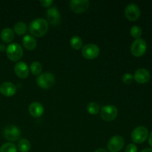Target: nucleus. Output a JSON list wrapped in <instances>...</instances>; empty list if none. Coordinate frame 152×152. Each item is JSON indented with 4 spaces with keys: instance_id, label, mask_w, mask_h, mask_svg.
I'll list each match as a JSON object with an SVG mask.
<instances>
[{
    "instance_id": "nucleus-6",
    "label": "nucleus",
    "mask_w": 152,
    "mask_h": 152,
    "mask_svg": "<svg viewBox=\"0 0 152 152\" xmlns=\"http://www.w3.org/2000/svg\"><path fill=\"white\" fill-rule=\"evenodd\" d=\"M3 135L7 140L15 142L20 138L21 132L19 128L14 125H7L4 129Z\"/></svg>"
},
{
    "instance_id": "nucleus-28",
    "label": "nucleus",
    "mask_w": 152,
    "mask_h": 152,
    "mask_svg": "<svg viewBox=\"0 0 152 152\" xmlns=\"http://www.w3.org/2000/svg\"><path fill=\"white\" fill-rule=\"evenodd\" d=\"M39 3L42 5V7H49L53 4V1H52V0H43V1H40Z\"/></svg>"
},
{
    "instance_id": "nucleus-23",
    "label": "nucleus",
    "mask_w": 152,
    "mask_h": 152,
    "mask_svg": "<svg viewBox=\"0 0 152 152\" xmlns=\"http://www.w3.org/2000/svg\"><path fill=\"white\" fill-rule=\"evenodd\" d=\"M88 112L92 115H96L99 111V105L96 102H89L87 105Z\"/></svg>"
},
{
    "instance_id": "nucleus-16",
    "label": "nucleus",
    "mask_w": 152,
    "mask_h": 152,
    "mask_svg": "<svg viewBox=\"0 0 152 152\" xmlns=\"http://www.w3.org/2000/svg\"><path fill=\"white\" fill-rule=\"evenodd\" d=\"M30 114L34 117H40L44 114V107L40 102H34L28 107Z\"/></svg>"
},
{
    "instance_id": "nucleus-17",
    "label": "nucleus",
    "mask_w": 152,
    "mask_h": 152,
    "mask_svg": "<svg viewBox=\"0 0 152 152\" xmlns=\"http://www.w3.org/2000/svg\"><path fill=\"white\" fill-rule=\"evenodd\" d=\"M22 45L27 50H32L37 47V40L33 36L25 35L22 38Z\"/></svg>"
},
{
    "instance_id": "nucleus-8",
    "label": "nucleus",
    "mask_w": 152,
    "mask_h": 152,
    "mask_svg": "<svg viewBox=\"0 0 152 152\" xmlns=\"http://www.w3.org/2000/svg\"><path fill=\"white\" fill-rule=\"evenodd\" d=\"M125 141L123 137L115 135L109 140L108 142V148L110 152H119L123 149Z\"/></svg>"
},
{
    "instance_id": "nucleus-30",
    "label": "nucleus",
    "mask_w": 152,
    "mask_h": 152,
    "mask_svg": "<svg viewBox=\"0 0 152 152\" xmlns=\"http://www.w3.org/2000/svg\"><path fill=\"white\" fill-rule=\"evenodd\" d=\"M94 152H108L107 150L104 149V148H97L96 150H95Z\"/></svg>"
},
{
    "instance_id": "nucleus-19",
    "label": "nucleus",
    "mask_w": 152,
    "mask_h": 152,
    "mask_svg": "<svg viewBox=\"0 0 152 152\" xmlns=\"http://www.w3.org/2000/svg\"><path fill=\"white\" fill-rule=\"evenodd\" d=\"M13 30H14V32L17 35H23L28 31V26H27V25L25 22H19L15 24Z\"/></svg>"
},
{
    "instance_id": "nucleus-18",
    "label": "nucleus",
    "mask_w": 152,
    "mask_h": 152,
    "mask_svg": "<svg viewBox=\"0 0 152 152\" xmlns=\"http://www.w3.org/2000/svg\"><path fill=\"white\" fill-rule=\"evenodd\" d=\"M14 31L9 28H4L1 32V38L3 42L6 43H10L14 39Z\"/></svg>"
},
{
    "instance_id": "nucleus-22",
    "label": "nucleus",
    "mask_w": 152,
    "mask_h": 152,
    "mask_svg": "<svg viewBox=\"0 0 152 152\" xmlns=\"http://www.w3.org/2000/svg\"><path fill=\"white\" fill-rule=\"evenodd\" d=\"M30 70L34 75H40L42 70V67L41 63H39V62H34L31 63V66H30Z\"/></svg>"
},
{
    "instance_id": "nucleus-3",
    "label": "nucleus",
    "mask_w": 152,
    "mask_h": 152,
    "mask_svg": "<svg viewBox=\"0 0 152 152\" xmlns=\"http://www.w3.org/2000/svg\"><path fill=\"white\" fill-rule=\"evenodd\" d=\"M37 83L41 88L48 89L54 85L55 77L51 73H43L37 77Z\"/></svg>"
},
{
    "instance_id": "nucleus-7",
    "label": "nucleus",
    "mask_w": 152,
    "mask_h": 152,
    "mask_svg": "<svg viewBox=\"0 0 152 152\" xmlns=\"http://www.w3.org/2000/svg\"><path fill=\"white\" fill-rule=\"evenodd\" d=\"M101 117L106 122H111L115 120L118 115V110L114 105H108L102 107L100 112Z\"/></svg>"
},
{
    "instance_id": "nucleus-10",
    "label": "nucleus",
    "mask_w": 152,
    "mask_h": 152,
    "mask_svg": "<svg viewBox=\"0 0 152 152\" xmlns=\"http://www.w3.org/2000/svg\"><path fill=\"white\" fill-rule=\"evenodd\" d=\"M82 54L86 59H94L99 54V48L95 44L86 45L82 48Z\"/></svg>"
},
{
    "instance_id": "nucleus-12",
    "label": "nucleus",
    "mask_w": 152,
    "mask_h": 152,
    "mask_svg": "<svg viewBox=\"0 0 152 152\" xmlns=\"http://www.w3.org/2000/svg\"><path fill=\"white\" fill-rule=\"evenodd\" d=\"M89 1L88 0H72L70 1V8L73 12L76 13H84L89 7Z\"/></svg>"
},
{
    "instance_id": "nucleus-11",
    "label": "nucleus",
    "mask_w": 152,
    "mask_h": 152,
    "mask_svg": "<svg viewBox=\"0 0 152 152\" xmlns=\"http://www.w3.org/2000/svg\"><path fill=\"white\" fill-rule=\"evenodd\" d=\"M48 21L53 26L59 25L61 23V16L59 11L56 7H51L46 12Z\"/></svg>"
},
{
    "instance_id": "nucleus-20",
    "label": "nucleus",
    "mask_w": 152,
    "mask_h": 152,
    "mask_svg": "<svg viewBox=\"0 0 152 152\" xmlns=\"http://www.w3.org/2000/svg\"><path fill=\"white\" fill-rule=\"evenodd\" d=\"M70 45L74 50H80L83 47V40L78 36H74L70 40Z\"/></svg>"
},
{
    "instance_id": "nucleus-4",
    "label": "nucleus",
    "mask_w": 152,
    "mask_h": 152,
    "mask_svg": "<svg viewBox=\"0 0 152 152\" xmlns=\"http://www.w3.org/2000/svg\"><path fill=\"white\" fill-rule=\"evenodd\" d=\"M147 50L146 42L143 39H137L131 46V52L132 55L136 57L142 56Z\"/></svg>"
},
{
    "instance_id": "nucleus-27",
    "label": "nucleus",
    "mask_w": 152,
    "mask_h": 152,
    "mask_svg": "<svg viewBox=\"0 0 152 152\" xmlns=\"http://www.w3.org/2000/svg\"><path fill=\"white\" fill-rule=\"evenodd\" d=\"M125 152H137V147L134 143L129 144L125 149Z\"/></svg>"
},
{
    "instance_id": "nucleus-29",
    "label": "nucleus",
    "mask_w": 152,
    "mask_h": 152,
    "mask_svg": "<svg viewBox=\"0 0 152 152\" xmlns=\"http://www.w3.org/2000/svg\"><path fill=\"white\" fill-rule=\"evenodd\" d=\"M148 143L151 145L152 148V132L150 133V135L148 136Z\"/></svg>"
},
{
    "instance_id": "nucleus-14",
    "label": "nucleus",
    "mask_w": 152,
    "mask_h": 152,
    "mask_svg": "<svg viewBox=\"0 0 152 152\" xmlns=\"http://www.w3.org/2000/svg\"><path fill=\"white\" fill-rule=\"evenodd\" d=\"M14 71L16 75L21 79H25L29 75L28 65L24 62H19L15 65Z\"/></svg>"
},
{
    "instance_id": "nucleus-24",
    "label": "nucleus",
    "mask_w": 152,
    "mask_h": 152,
    "mask_svg": "<svg viewBox=\"0 0 152 152\" xmlns=\"http://www.w3.org/2000/svg\"><path fill=\"white\" fill-rule=\"evenodd\" d=\"M0 152H17V148L12 142H6L1 146Z\"/></svg>"
},
{
    "instance_id": "nucleus-31",
    "label": "nucleus",
    "mask_w": 152,
    "mask_h": 152,
    "mask_svg": "<svg viewBox=\"0 0 152 152\" xmlns=\"http://www.w3.org/2000/svg\"><path fill=\"white\" fill-rule=\"evenodd\" d=\"M140 152H152V148H144V149H142Z\"/></svg>"
},
{
    "instance_id": "nucleus-2",
    "label": "nucleus",
    "mask_w": 152,
    "mask_h": 152,
    "mask_svg": "<svg viewBox=\"0 0 152 152\" xmlns=\"http://www.w3.org/2000/svg\"><path fill=\"white\" fill-rule=\"evenodd\" d=\"M7 56L13 62L19 61L23 55V50L21 45L18 43H11L6 48Z\"/></svg>"
},
{
    "instance_id": "nucleus-5",
    "label": "nucleus",
    "mask_w": 152,
    "mask_h": 152,
    "mask_svg": "<svg viewBox=\"0 0 152 152\" xmlns=\"http://www.w3.org/2000/svg\"><path fill=\"white\" fill-rule=\"evenodd\" d=\"M148 137V131L144 126H138L132 131V140L135 143H142L146 140Z\"/></svg>"
},
{
    "instance_id": "nucleus-21",
    "label": "nucleus",
    "mask_w": 152,
    "mask_h": 152,
    "mask_svg": "<svg viewBox=\"0 0 152 152\" xmlns=\"http://www.w3.org/2000/svg\"><path fill=\"white\" fill-rule=\"evenodd\" d=\"M31 143L26 139H22L18 142V149L20 152H28L31 150Z\"/></svg>"
},
{
    "instance_id": "nucleus-1",
    "label": "nucleus",
    "mask_w": 152,
    "mask_h": 152,
    "mask_svg": "<svg viewBox=\"0 0 152 152\" xmlns=\"http://www.w3.org/2000/svg\"><path fill=\"white\" fill-rule=\"evenodd\" d=\"M48 23L42 18L34 19L29 25V31L33 36L36 37H42L48 32Z\"/></svg>"
},
{
    "instance_id": "nucleus-25",
    "label": "nucleus",
    "mask_w": 152,
    "mask_h": 152,
    "mask_svg": "<svg viewBox=\"0 0 152 152\" xmlns=\"http://www.w3.org/2000/svg\"><path fill=\"white\" fill-rule=\"evenodd\" d=\"M142 28L140 26H137V25H134L130 30V34L133 38L134 39H139L140 37L142 36Z\"/></svg>"
},
{
    "instance_id": "nucleus-15",
    "label": "nucleus",
    "mask_w": 152,
    "mask_h": 152,
    "mask_svg": "<svg viewBox=\"0 0 152 152\" xmlns=\"http://www.w3.org/2000/svg\"><path fill=\"white\" fill-rule=\"evenodd\" d=\"M16 92V87L10 82H4L0 86V93L4 96H13Z\"/></svg>"
},
{
    "instance_id": "nucleus-13",
    "label": "nucleus",
    "mask_w": 152,
    "mask_h": 152,
    "mask_svg": "<svg viewBox=\"0 0 152 152\" xmlns=\"http://www.w3.org/2000/svg\"><path fill=\"white\" fill-rule=\"evenodd\" d=\"M151 78L149 71L145 68H139L137 70L134 75V79L139 84H145L148 83Z\"/></svg>"
},
{
    "instance_id": "nucleus-9",
    "label": "nucleus",
    "mask_w": 152,
    "mask_h": 152,
    "mask_svg": "<svg viewBox=\"0 0 152 152\" xmlns=\"http://www.w3.org/2000/svg\"><path fill=\"white\" fill-rule=\"evenodd\" d=\"M125 15L129 20L132 22L137 21L140 16V9L137 4L134 3L129 4L125 10Z\"/></svg>"
},
{
    "instance_id": "nucleus-26",
    "label": "nucleus",
    "mask_w": 152,
    "mask_h": 152,
    "mask_svg": "<svg viewBox=\"0 0 152 152\" xmlns=\"http://www.w3.org/2000/svg\"><path fill=\"white\" fill-rule=\"evenodd\" d=\"M134 77L129 73H126L122 77V81L125 83V84H131L133 82Z\"/></svg>"
}]
</instances>
